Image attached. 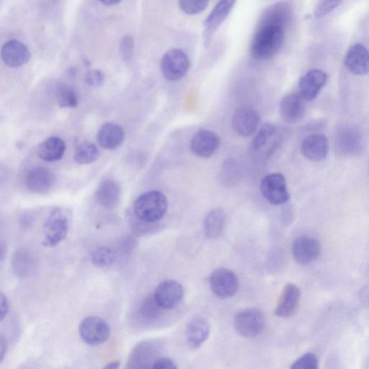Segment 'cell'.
I'll return each instance as SVG.
<instances>
[{
	"instance_id": "cell-1",
	"label": "cell",
	"mask_w": 369,
	"mask_h": 369,
	"mask_svg": "<svg viewBox=\"0 0 369 369\" xmlns=\"http://www.w3.org/2000/svg\"><path fill=\"white\" fill-rule=\"evenodd\" d=\"M285 31L275 25H257L251 47L253 58L266 60L275 57L283 47Z\"/></svg>"
},
{
	"instance_id": "cell-2",
	"label": "cell",
	"mask_w": 369,
	"mask_h": 369,
	"mask_svg": "<svg viewBox=\"0 0 369 369\" xmlns=\"http://www.w3.org/2000/svg\"><path fill=\"white\" fill-rule=\"evenodd\" d=\"M168 209V201L160 191H149L140 196L134 203L133 212L139 220L155 224L166 216Z\"/></svg>"
},
{
	"instance_id": "cell-3",
	"label": "cell",
	"mask_w": 369,
	"mask_h": 369,
	"mask_svg": "<svg viewBox=\"0 0 369 369\" xmlns=\"http://www.w3.org/2000/svg\"><path fill=\"white\" fill-rule=\"evenodd\" d=\"M234 327L240 336L253 338L264 332L266 318L261 310L255 308L244 309L236 314Z\"/></svg>"
},
{
	"instance_id": "cell-4",
	"label": "cell",
	"mask_w": 369,
	"mask_h": 369,
	"mask_svg": "<svg viewBox=\"0 0 369 369\" xmlns=\"http://www.w3.org/2000/svg\"><path fill=\"white\" fill-rule=\"evenodd\" d=\"M69 220L60 209H53L47 218L44 225V247L54 248L64 241L69 232Z\"/></svg>"
},
{
	"instance_id": "cell-5",
	"label": "cell",
	"mask_w": 369,
	"mask_h": 369,
	"mask_svg": "<svg viewBox=\"0 0 369 369\" xmlns=\"http://www.w3.org/2000/svg\"><path fill=\"white\" fill-rule=\"evenodd\" d=\"M79 333L81 340L91 346L103 344L111 335V327L103 319L90 316L81 322Z\"/></svg>"
},
{
	"instance_id": "cell-6",
	"label": "cell",
	"mask_w": 369,
	"mask_h": 369,
	"mask_svg": "<svg viewBox=\"0 0 369 369\" xmlns=\"http://www.w3.org/2000/svg\"><path fill=\"white\" fill-rule=\"evenodd\" d=\"M237 0H220L204 21L203 40L205 47H209L216 32L229 16Z\"/></svg>"
},
{
	"instance_id": "cell-7",
	"label": "cell",
	"mask_w": 369,
	"mask_h": 369,
	"mask_svg": "<svg viewBox=\"0 0 369 369\" xmlns=\"http://www.w3.org/2000/svg\"><path fill=\"white\" fill-rule=\"evenodd\" d=\"M190 68V60L187 54L179 49H173L162 57V73L166 79L179 81L186 76Z\"/></svg>"
},
{
	"instance_id": "cell-8",
	"label": "cell",
	"mask_w": 369,
	"mask_h": 369,
	"mask_svg": "<svg viewBox=\"0 0 369 369\" xmlns=\"http://www.w3.org/2000/svg\"><path fill=\"white\" fill-rule=\"evenodd\" d=\"M261 192L270 204L279 206L289 201L290 196L284 176L281 173L266 175L261 182Z\"/></svg>"
},
{
	"instance_id": "cell-9",
	"label": "cell",
	"mask_w": 369,
	"mask_h": 369,
	"mask_svg": "<svg viewBox=\"0 0 369 369\" xmlns=\"http://www.w3.org/2000/svg\"><path fill=\"white\" fill-rule=\"evenodd\" d=\"M209 285L217 297L225 299L238 292L239 280L234 272L226 268H218L212 272Z\"/></svg>"
},
{
	"instance_id": "cell-10",
	"label": "cell",
	"mask_w": 369,
	"mask_h": 369,
	"mask_svg": "<svg viewBox=\"0 0 369 369\" xmlns=\"http://www.w3.org/2000/svg\"><path fill=\"white\" fill-rule=\"evenodd\" d=\"M183 296V287L175 280H166L159 284L153 294L157 305L165 310H171L179 305Z\"/></svg>"
},
{
	"instance_id": "cell-11",
	"label": "cell",
	"mask_w": 369,
	"mask_h": 369,
	"mask_svg": "<svg viewBox=\"0 0 369 369\" xmlns=\"http://www.w3.org/2000/svg\"><path fill=\"white\" fill-rule=\"evenodd\" d=\"M364 139L361 133L353 127L341 128L336 136L335 147L338 153L357 156L362 153Z\"/></svg>"
},
{
	"instance_id": "cell-12",
	"label": "cell",
	"mask_w": 369,
	"mask_h": 369,
	"mask_svg": "<svg viewBox=\"0 0 369 369\" xmlns=\"http://www.w3.org/2000/svg\"><path fill=\"white\" fill-rule=\"evenodd\" d=\"M232 127L242 138L253 135L259 124V116L252 107L243 105L236 109L231 120Z\"/></svg>"
},
{
	"instance_id": "cell-13",
	"label": "cell",
	"mask_w": 369,
	"mask_h": 369,
	"mask_svg": "<svg viewBox=\"0 0 369 369\" xmlns=\"http://www.w3.org/2000/svg\"><path fill=\"white\" fill-rule=\"evenodd\" d=\"M294 17V6L290 1H281L267 8L257 25H275L285 30Z\"/></svg>"
},
{
	"instance_id": "cell-14",
	"label": "cell",
	"mask_w": 369,
	"mask_h": 369,
	"mask_svg": "<svg viewBox=\"0 0 369 369\" xmlns=\"http://www.w3.org/2000/svg\"><path fill=\"white\" fill-rule=\"evenodd\" d=\"M321 252L320 242L312 237L296 238L292 244V254L295 261L301 265L312 263L319 257Z\"/></svg>"
},
{
	"instance_id": "cell-15",
	"label": "cell",
	"mask_w": 369,
	"mask_h": 369,
	"mask_svg": "<svg viewBox=\"0 0 369 369\" xmlns=\"http://www.w3.org/2000/svg\"><path fill=\"white\" fill-rule=\"evenodd\" d=\"M327 81V75L322 71L313 69L307 73L298 81L299 94L305 101L316 99Z\"/></svg>"
},
{
	"instance_id": "cell-16",
	"label": "cell",
	"mask_w": 369,
	"mask_h": 369,
	"mask_svg": "<svg viewBox=\"0 0 369 369\" xmlns=\"http://www.w3.org/2000/svg\"><path fill=\"white\" fill-rule=\"evenodd\" d=\"M220 138L209 130L199 131L190 142L191 151L202 158H209L214 155L220 146Z\"/></svg>"
},
{
	"instance_id": "cell-17",
	"label": "cell",
	"mask_w": 369,
	"mask_h": 369,
	"mask_svg": "<svg viewBox=\"0 0 369 369\" xmlns=\"http://www.w3.org/2000/svg\"><path fill=\"white\" fill-rule=\"evenodd\" d=\"M305 101L298 93L286 94L280 103L281 118L291 125L302 120L306 111Z\"/></svg>"
},
{
	"instance_id": "cell-18",
	"label": "cell",
	"mask_w": 369,
	"mask_h": 369,
	"mask_svg": "<svg viewBox=\"0 0 369 369\" xmlns=\"http://www.w3.org/2000/svg\"><path fill=\"white\" fill-rule=\"evenodd\" d=\"M328 152L329 144L326 136L322 133L311 134L301 144V153L310 161H322L327 157Z\"/></svg>"
},
{
	"instance_id": "cell-19",
	"label": "cell",
	"mask_w": 369,
	"mask_h": 369,
	"mask_svg": "<svg viewBox=\"0 0 369 369\" xmlns=\"http://www.w3.org/2000/svg\"><path fill=\"white\" fill-rule=\"evenodd\" d=\"M344 64L348 71L355 75H368L369 71L368 49L361 44L353 45L346 53Z\"/></svg>"
},
{
	"instance_id": "cell-20",
	"label": "cell",
	"mask_w": 369,
	"mask_h": 369,
	"mask_svg": "<svg viewBox=\"0 0 369 369\" xmlns=\"http://www.w3.org/2000/svg\"><path fill=\"white\" fill-rule=\"evenodd\" d=\"M301 292L298 287L293 283L284 286L275 309L277 316L290 318L296 311L300 302Z\"/></svg>"
},
{
	"instance_id": "cell-21",
	"label": "cell",
	"mask_w": 369,
	"mask_h": 369,
	"mask_svg": "<svg viewBox=\"0 0 369 369\" xmlns=\"http://www.w3.org/2000/svg\"><path fill=\"white\" fill-rule=\"evenodd\" d=\"M1 58L10 67H20L30 60L31 52L28 47L18 40H10L2 47Z\"/></svg>"
},
{
	"instance_id": "cell-22",
	"label": "cell",
	"mask_w": 369,
	"mask_h": 369,
	"mask_svg": "<svg viewBox=\"0 0 369 369\" xmlns=\"http://www.w3.org/2000/svg\"><path fill=\"white\" fill-rule=\"evenodd\" d=\"M53 183L54 176L52 172L44 167L35 168L26 175L27 188L34 194H47L51 189Z\"/></svg>"
},
{
	"instance_id": "cell-23",
	"label": "cell",
	"mask_w": 369,
	"mask_h": 369,
	"mask_svg": "<svg viewBox=\"0 0 369 369\" xmlns=\"http://www.w3.org/2000/svg\"><path fill=\"white\" fill-rule=\"evenodd\" d=\"M210 334L209 322L202 318H194L186 327V335L191 348L199 349L207 340Z\"/></svg>"
},
{
	"instance_id": "cell-24",
	"label": "cell",
	"mask_w": 369,
	"mask_h": 369,
	"mask_svg": "<svg viewBox=\"0 0 369 369\" xmlns=\"http://www.w3.org/2000/svg\"><path fill=\"white\" fill-rule=\"evenodd\" d=\"M226 214L221 208H216L209 212L203 221L204 236L209 240L220 238L225 229Z\"/></svg>"
},
{
	"instance_id": "cell-25",
	"label": "cell",
	"mask_w": 369,
	"mask_h": 369,
	"mask_svg": "<svg viewBox=\"0 0 369 369\" xmlns=\"http://www.w3.org/2000/svg\"><path fill=\"white\" fill-rule=\"evenodd\" d=\"M125 133L119 125L107 123L99 130L98 140L105 149H115L124 142Z\"/></svg>"
},
{
	"instance_id": "cell-26",
	"label": "cell",
	"mask_w": 369,
	"mask_h": 369,
	"mask_svg": "<svg viewBox=\"0 0 369 369\" xmlns=\"http://www.w3.org/2000/svg\"><path fill=\"white\" fill-rule=\"evenodd\" d=\"M12 269L19 278L31 276L35 271L36 259L29 251L21 249L13 255L11 261Z\"/></svg>"
},
{
	"instance_id": "cell-27",
	"label": "cell",
	"mask_w": 369,
	"mask_h": 369,
	"mask_svg": "<svg viewBox=\"0 0 369 369\" xmlns=\"http://www.w3.org/2000/svg\"><path fill=\"white\" fill-rule=\"evenodd\" d=\"M66 144L58 136H51L38 148V155L44 161L53 162L60 160L66 151Z\"/></svg>"
},
{
	"instance_id": "cell-28",
	"label": "cell",
	"mask_w": 369,
	"mask_h": 369,
	"mask_svg": "<svg viewBox=\"0 0 369 369\" xmlns=\"http://www.w3.org/2000/svg\"><path fill=\"white\" fill-rule=\"evenodd\" d=\"M120 196V188L112 181L103 182L94 193V199L101 206L111 209L116 206Z\"/></svg>"
},
{
	"instance_id": "cell-29",
	"label": "cell",
	"mask_w": 369,
	"mask_h": 369,
	"mask_svg": "<svg viewBox=\"0 0 369 369\" xmlns=\"http://www.w3.org/2000/svg\"><path fill=\"white\" fill-rule=\"evenodd\" d=\"M277 133V128L271 123H266L264 125L255 136L251 143V150L253 153H257L262 151L263 149L269 145L271 140L275 138Z\"/></svg>"
},
{
	"instance_id": "cell-30",
	"label": "cell",
	"mask_w": 369,
	"mask_h": 369,
	"mask_svg": "<svg viewBox=\"0 0 369 369\" xmlns=\"http://www.w3.org/2000/svg\"><path fill=\"white\" fill-rule=\"evenodd\" d=\"M163 310L155 300L153 296H149L143 300L140 309V318L144 322H153L161 316Z\"/></svg>"
},
{
	"instance_id": "cell-31",
	"label": "cell",
	"mask_w": 369,
	"mask_h": 369,
	"mask_svg": "<svg viewBox=\"0 0 369 369\" xmlns=\"http://www.w3.org/2000/svg\"><path fill=\"white\" fill-rule=\"evenodd\" d=\"M99 155V150L97 146L92 143L85 142L77 147L74 160L79 165H87L97 160Z\"/></svg>"
},
{
	"instance_id": "cell-32",
	"label": "cell",
	"mask_w": 369,
	"mask_h": 369,
	"mask_svg": "<svg viewBox=\"0 0 369 369\" xmlns=\"http://www.w3.org/2000/svg\"><path fill=\"white\" fill-rule=\"evenodd\" d=\"M240 169L238 162L234 160L225 161L221 168L220 179L227 186H233L240 179Z\"/></svg>"
},
{
	"instance_id": "cell-33",
	"label": "cell",
	"mask_w": 369,
	"mask_h": 369,
	"mask_svg": "<svg viewBox=\"0 0 369 369\" xmlns=\"http://www.w3.org/2000/svg\"><path fill=\"white\" fill-rule=\"evenodd\" d=\"M90 259L94 266L105 268L112 266L116 259V253L108 247L94 249L90 254Z\"/></svg>"
},
{
	"instance_id": "cell-34",
	"label": "cell",
	"mask_w": 369,
	"mask_h": 369,
	"mask_svg": "<svg viewBox=\"0 0 369 369\" xmlns=\"http://www.w3.org/2000/svg\"><path fill=\"white\" fill-rule=\"evenodd\" d=\"M58 102L61 107H76L79 103L77 94L69 86H62L58 91Z\"/></svg>"
},
{
	"instance_id": "cell-35",
	"label": "cell",
	"mask_w": 369,
	"mask_h": 369,
	"mask_svg": "<svg viewBox=\"0 0 369 369\" xmlns=\"http://www.w3.org/2000/svg\"><path fill=\"white\" fill-rule=\"evenodd\" d=\"M209 0H179L180 9L187 15L199 14L208 7Z\"/></svg>"
},
{
	"instance_id": "cell-36",
	"label": "cell",
	"mask_w": 369,
	"mask_h": 369,
	"mask_svg": "<svg viewBox=\"0 0 369 369\" xmlns=\"http://www.w3.org/2000/svg\"><path fill=\"white\" fill-rule=\"evenodd\" d=\"M318 367L319 362L316 355L311 353L299 357L291 366L293 369H317Z\"/></svg>"
},
{
	"instance_id": "cell-37",
	"label": "cell",
	"mask_w": 369,
	"mask_h": 369,
	"mask_svg": "<svg viewBox=\"0 0 369 369\" xmlns=\"http://www.w3.org/2000/svg\"><path fill=\"white\" fill-rule=\"evenodd\" d=\"M342 0H320L314 10V17L320 18L329 14L341 3Z\"/></svg>"
},
{
	"instance_id": "cell-38",
	"label": "cell",
	"mask_w": 369,
	"mask_h": 369,
	"mask_svg": "<svg viewBox=\"0 0 369 369\" xmlns=\"http://www.w3.org/2000/svg\"><path fill=\"white\" fill-rule=\"evenodd\" d=\"M119 51L122 59L125 62L131 60L134 52V39L131 36L127 35L122 38Z\"/></svg>"
},
{
	"instance_id": "cell-39",
	"label": "cell",
	"mask_w": 369,
	"mask_h": 369,
	"mask_svg": "<svg viewBox=\"0 0 369 369\" xmlns=\"http://www.w3.org/2000/svg\"><path fill=\"white\" fill-rule=\"evenodd\" d=\"M85 80L88 86L93 88H99L104 85L105 75L101 71H91L86 75Z\"/></svg>"
},
{
	"instance_id": "cell-40",
	"label": "cell",
	"mask_w": 369,
	"mask_h": 369,
	"mask_svg": "<svg viewBox=\"0 0 369 369\" xmlns=\"http://www.w3.org/2000/svg\"><path fill=\"white\" fill-rule=\"evenodd\" d=\"M151 368L154 369H176L177 366L170 359L160 358L153 362Z\"/></svg>"
},
{
	"instance_id": "cell-41",
	"label": "cell",
	"mask_w": 369,
	"mask_h": 369,
	"mask_svg": "<svg viewBox=\"0 0 369 369\" xmlns=\"http://www.w3.org/2000/svg\"><path fill=\"white\" fill-rule=\"evenodd\" d=\"M10 309L9 301L6 295L0 292V322L8 316Z\"/></svg>"
},
{
	"instance_id": "cell-42",
	"label": "cell",
	"mask_w": 369,
	"mask_h": 369,
	"mask_svg": "<svg viewBox=\"0 0 369 369\" xmlns=\"http://www.w3.org/2000/svg\"><path fill=\"white\" fill-rule=\"evenodd\" d=\"M7 351V340L3 336L0 335V363H1L4 360Z\"/></svg>"
},
{
	"instance_id": "cell-43",
	"label": "cell",
	"mask_w": 369,
	"mask_h": 369,
	"mask_svg": "<svg viewBox=\"0 0 369 369\" xmlns=\"http://www.w3.org/2000/svg\"><path fill=\"white\" fill-rule=\"evenodd\" d=\"M34 217L31 214H26L21 218V225L24 227H29L33 225Z\"/></svg>"
},
{
	"instance_id": "cell-44",
	"label": "cell",
	"mask_w": 369,
	"mask_h": 369,
	"mask_svg": "<svg viewBox=\"0 0 369 369\" xmlns=\"http://www.w3.org/2000/svg\"><path fill=\"white\" fill-rule=\"evenodd\" d=\"M7 254L6 245L2 241H0V262L4 261Z\"/></svg>"
},
{
	"instance_id": "cell-45",
	"label": "cell",
	"mask_w": 369,
	"mask_h": 369,
	"mask_svg": "<svg viewBox=\"0 0 369 369\" xmlns=\"http://www.w3.org/2000/svg\"><path fill=\"white\" fill-rule=\"evenodd\" d=\"M102 4L107 6H113L118 4L122 0H99Z\"/></svg>"
},
{
	"instance_id": "cell-46",
	"label": "cell",
	"mask_w": 369,
	"mask_h": 369,
	"mask_svg": "<svg viewBox=\"0 0 369 369\" xmlns=\"http://www.w3.org/2000/svg\"><path fill=\"white\" fill-rule=\"evenodd\" d=\"M120 366V363L119 361H112V362L108 363L105 366V368L116 369V368H118Z\"/></svg>"
}]
</instances>
